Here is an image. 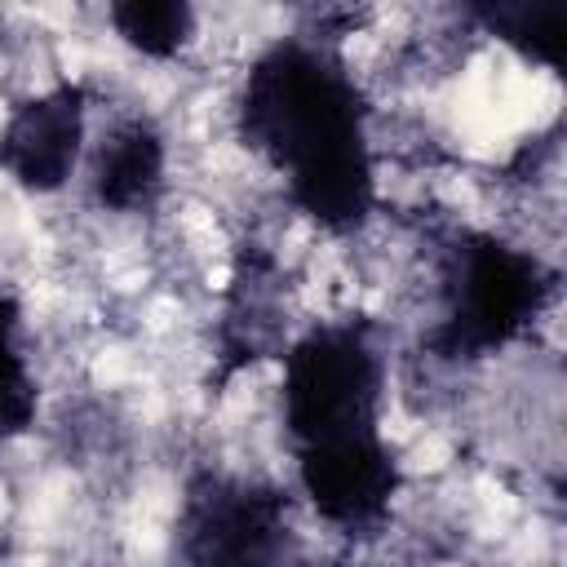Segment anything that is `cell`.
<instances>
[{
  "mask_svg": "<svg viewBox=\"0 0 567 567\" xmlns=\"http://www.w3.org/2000/svg\"><path fill=\"white\" fill-rule=\"evenodd\" d=\"M470 18L509 44L518 58L558 71L563 66V4H532V0H505V4H474Z\"/></svg>",
  "mask_w": 567,
  "mask_h": 567,
  "instance_id": "9c48e42d",
  "label": "cell"
},
{
  "mask_svg": "<svg viewBox=\"0 0 567 567\" xmlns=\"http://www.w3.org/2000/svg\"><path fill=\"white\" fill-rule=\"evenodd\" d=\"M549 266L492 230H465L452 239L439 266L443 315L430 328L439 359H483L523 337L549 306Z\"/></svg>",
  "mask_w": 567,
  "mask_h": 567,
  "instance_id": "7a4b0ae2",
  "label": "cell"
},
{
  "mask_svg": "<svg viewBox=\"0 0 567 567\" xmlns=\"http://www.w3.org/2000/svg\"><path fill=\"white\" fill-rule=\"evenodd\" d=\"M106 22L120 44L151 62L177 58L199 31V13L186 0H124L106 9Z\"/></svg>",
  "mask_w": 567,
  "mask_h": 567,
  "instance_id": "ba28073f",
  "label": "cell"
},
{
  "mask_svg": "<svg viewBox=\"0 0 567 567\" xmlns=\"http://www.w3.org/2000/svg\"><path fill=\"white\" fill-rule=\"evenodd\" d=\"M292 470L315 518L337 532L381 527L403 487V470L385 430L323 443V447H301L292 452Z\"/></svg>",
  "mask_w": 567,
  "mask_h": 567,
  "instance_id": "5b68a950",
  "label": "cell"
},
{
  "mask_svg": "<svg viewBox=\"0 0 567 567\" xmlns=\"http://www.w3.org/2000/svg\"><path fill=\"white\" fill-rule=\"evenodd\" d=\"M385 354L368 323H315L284 350L279 416L292 452L381 430Z\"/></svg>",
  "mask_w": 567,
  "mask_h": 567,
  "instance_id": "3957f363",
  "label": "cell"
},
{
  "mask_svg": "<svg viewBox=\"0 0 567 567\" xmlns=\"http://www.w3.org/2000/svg\"><path fill=\"white\" fill-rule=\"evenodd\" d=\"M292 523L279 487L244 474H199L177 509L182 567H288Z\"/></svg>",
  "mask_w": 567,
  "mask_h": 567,
  "instance_id": "277c9868",
  "label": "cell"
},
{
  "mask_svg": "<svg viewBox=\"0 0 567 567\" xmlns=\"http://www.w3.org/2000/svg\"><path fill=\"white\" fill-rule=\"evenodd\" d=\"M89 151L84 84H49L0 124V173L27 195H58Z\"/></svg>",
  "mask_w": 567,
  "mask_h": 567,
  "instance_id": "8992f818",
  "label": "cell"
},
{
  "mask_svg": "<svg viewBox=\"0 0 567 567\" xmlns=\"http://www.w3.org/2000/svg\"><path fill=\"white\" fill-rule=\"evenodd\" d=\"M235 124L288 190V204L328 235H354L377 208L368 97L323 35H279L244 71Z\"/></svg>",
  "mask_w": 567,
  "mask_h": 567,
  "instance_id": "6da1fadb",
  "label": "cell"
},
{
  "mask_svg": "<svg viewBox=\"0 0 567 567\" xmlns=\"http://www.w3.org/2000/svg\"><path fill=\"white\" fill-rule=\"evenodd\" d=\"M35 403L40 390L22 350V306L13 301V292L0 288V443L31 430Z\"/></svg>",
  "mask_w": 567,
  "mask_h": 567,
  "instance_id": "30bf717a",
  "label": "cell"
},
{
  "mask_svg": "<svg viewBox=\"0 0 567 567\" xmlns=\"http://www.w3.org/2000/svg\"><path fill=\"white\" fill-rule=\"evenodd\" d=\"M168 177V142L146 115H124L89 151V195L111 213H142Z\"/></svg>",
  "mask_w": 567,
  "mask_h": 567,
  "instance_id": "52a82bcc",
  "label": "cell"
}]
</instances>
